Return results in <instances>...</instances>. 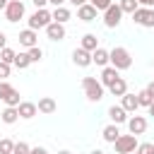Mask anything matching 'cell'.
Here are the masks:
<instances>
[{"label":"cell","mask_w":154,"mask_h":154,"mask_svg":"<svg viewBox=\"0 0 154 154\" xmlns=\"http://www.w3.org/2000/svg\"><path fill=\"white\" fill-rule=\"evenodd\" d=\"M147 111H149V116H154V101L149 103V108H147Z\"/></svg>","instance_id":"41"},{"label":"cell","mask_w":154,"mask_h":154,"mask_svg":"<svg viewBox=\"0 0 154 154\" xmlns=\"http://www.w3.org/2000/svg\"><path fill=\"white\" fill-rule=\"evenodd\" d=\"M79 48H84V51L94 53V51L99 48V38H96V34H84V36H82V46H79Z\"/></svg>","instance_id":"20"},{"label":"cell","mask_w":154,"mask_h":154,"mask_svg":"<svg viewBox=\"0 0 154 154\" xmlns=\"http://www.w3.org/2000/svg\"><path fill=\"white\" fill-rule=\"evenodd\" d=\"M17 113H19V118L29 120V118H34L38 111H36V103H31V101H22V103L17 106Z\"/></svg>","instance_id":"15"},{"label":"cell","mask_w":154,"mask_h":154,"mask_svg":"<svg viewBox=\"0 0 154 154\" xmlns=\"http://www.w3.org/2000/svg\"><path fill=\"white\" fill-rule=\"evenodd\" d=\"M108 118L113 120V125L128 123V113L123 111V106H111V108H108Z\"/></svg>","instance_id":"17"},{"label":"cell","mask_w":154,"mask_h":154,"mask_svg":"<svg viewBox=\"0 0 154 154\" xmlns=\"http://www.w3.org/2000/svg\"><path fill=\"white\" fill-rule=\"evenodd\" d=\"M5 77H10V65H7V63H0V82H2Z\"/></svg>","instance_id":"33"},{"label":"cell","mask_w":154,"mask_h":154,"mask_svg":"<svg viewBox=\"0 0 154 154\" xmlns=\"http://www.w3.org/2000/svg\"><path fill=\"white\" fill-rule=\"evenodd\" d=\"M29 154H48V149H46V147H31Z\"/></svg>","instance_id":"35"},{"label":"cell","mask_w":154,"mask_h":154,"mask_svg":"<svg viewBox=\"0 0 154 154\" xmlns=\"http://www.w3.org/2000/svg\"><path fill=\"white\" fill-rule=\"evenodd\" d=\"M53 22V17H51V10H36L31 17H29V29H34V31H38V29H46L48 24Z\"/></svg>","instance_id":"4"},{"label":"cell","mask_w":154,"mask_h":154,"mask_svg":"<svg viewBox=\"0 0 154 154\" xmlns=\"http://www.w3.org/2000/svg\"><path fill=\"white\" fill-rule=\"evenodd\" d=\"M48 2H51L53 7H65V2H67V0H48Z\"/></svg>","instance_id":"37"},{"label":"cell","mask_w":154,"mask_h":154,"mask_svg":"<svg viewBox=\"0 0 154 154\" xmlns=\"http://www.w3.org/2000/svg\"><path fill=\"white\" fill-rule=\"evenodd\" d=\"M108 91H111L113 96H123V94L128 91V82H125L123 77H118V79H116V82H113V84L108 87Z\"/></svg>","instance_id":"23"},{"label":"cell","mask_w":154,"mask_h":154,"mask_svg":"<svg viewBox=\"0 0 154 154\" xmlns=\"http://www.w3.org/2000/svg\"><path fill=\"white\" fill-rule=\"evenodd\" d=\"M120 106H123V111L125 113H135L137 108H140V103H137V94H123L120 96Z\"/></svg>","instance_id":"12"},{"label":"cell","mask_w":154,"mask_h":154,"mask_svg":"<svg viewBox=\"0 0 154 154\" xmlns=\"http://www.w3.org/2000/svg\"><path fill=\"white\" fill-rule=\"evenodd\" d=\"M101 137H103L106 142H111V144H113V142L120 137V130H118V125H113V123H111V125H106V128L101 130Z\"/></svg>","instance_id":"21"},{"label":"cell","mask_w":154,"mask_h":154,"mask_svg":"<svg viewBox=\"0 0 154 154\" xmlns=\"http://www.w3.org/2000/svg\"><path fill=\"white\" fill-rule=\"evenodd\" d=\"M91 154H103V152H101V149H94V152H91Z\"/></svg>","instance_id":"44"},{"label":"cell","mask_w":154,"mask_h":154,"mask_svg":"<svg viewBox=\"0 0 154 154\" xmlns=\"http://www.w3.org/2000/svg\"><path fill=\"white\" fill-rule=\"evenodd\" d=\"M7 2H10V0H0V10H5V7H7Z\"/></svg>","instance_id":"42"},{"label":"cell","mask_w":154,"mask_h":154,"mask_svg":"<svg viewBox=\"0 0 154 154\" xmlns=\"http://www.w3.org/2000/svg\"><path fill=\"white\" fill-rule=\"evenodd\" d=\"M46 36L51 41H63L65 38V24H58V22H51L46 26Z\"/></svg>","instance_id":"11"},{"label":"cell","mask_w":154,"mask_h":154,"mask_svg":"<svg viewBox=\"0 0 154 154\" xmlns=\"http://www.w3.org/2000/svg\"><path fill=\"white\" fill-rule=\"evenodd\" d=\"M118 77H120V75H118V70H116V67H111V65H106V67L101 70V79H99V82H101L103 87H111Z\"/></svg>","instance_id":"14"},{"label":"cell","mask_w":154,"mask_h":154,"mask_svg":"<svg viewBox=\"0 0 154 154\" xmlns=\"http://www.w3.org/2000/svg\"><path fill=\"white\" fill-rule=\"evenodd\" d=\"M12 149H14V142L12 140H0V154H12Z\"/></svg>","instance_id":"31"},{"label":"cell","mask_w":154,"mask_h":154,"mask_svg":"<svg viewBox=\"0 0 154 154\" xmlns=\"http://www.w3.org/2000/svg\"><path fill=\"white\" fill-rule=\"evenodd\" d=\"M118 7H120V12H123V14H125V12H128V14H132L140 5H137V0H120V2H118Z\"/></svg>","instance_id":"26"},{"label":"cell","mask_w":154,"mask_h":154,"mask_svg":"<svg viewBox=\"0 0 154 154\" xmlns=\"http://www.w3.org/2000/svg\"><path fill=\"white\" fill-rule=\"evenodd\" d=\"M26 53H29V60H31V63H38V60L43 58V51H41L38 46H34V48H29Z\"/></svg>","instance_id":"30"},{"label":"cell","mask_w":154,"mask_h":154,"mask_svg":"<svg viewBox=\"0 0 154 154\" xmlns=\"http://www.w3.org/2000/svg\"><path fill=\"white\" fill-rule=\"evenodd\" d=\"M113 147H116V154H132L140 144H137V137L135 135H120L113 142Z\"/></svg>","instance_id":"5"},{"label":"cell","mask_w":154,"mask_h":154,"mask_svg":"<svg viewBox=\"0 0 154 154\" xmlns=\"http://www.w3.org/2000/svg\"><path fill=\"white\" fill-rule=\"evenodd\" d=\"M58 154H72V152H70V149H60Z\"/></svg>","instance_id":"43"},{"label":"cell","mask_w":154,"mask_h":154,"mask_svg":"<svg viewBox=\"0 0 154 154\" xmlns=\"http://www.w3.org/2000/svg\"><path fill=\"white\" fill-rule=\"evenodd\" d=\"M149 154H154V149H152V152H149Z\"/></svg>","instance_id":"46"},{"label":"cell","mask_w":154,"mask_h":154,"mask_svg":"<svg viewBox=\"0 0 154 154\" xmlns=\"http://www.w3.org/2000/svg\"><path fill=\"white\" fill-rule=\"evenodd\" d=\"M120 19H123V12H120V7L111 2V7L103 12V24H106V29H116V26L120 24Z\"/></svg>","instance_id":"8"},{"label":"cell","mask_w":154,"mask_h":154,"mask_svg":"<svg viewBox=\"0 0 154 154\" xmlns=\"http://www.w3.org/2000/svg\"><path fill=\"white\" fill-rule=\"evenodd\" d=\"M89 5L96 10V12H106L111 7V0H89Z\"/></svg>","instance_id":"28"},{"label":"cell","mask_w":154,"mask_h":154,"mask_svg":"<svg viewBox=\"0 0 154 154\" xmlns=\"http://www.w3.org/2000/svg\"><path fill=\"white\" fill-rule=\"evenodd\" d=\"M34 5H36V10H43L46 5H48V0H31Z\"/></svg>","instance_id":"36"},{"label":"cell","mask_w":154,"mask_h":154,"mask_svg":"<svg viewBox=\"0 0 154 154\" xmlns=\"http://www.w3.org/2000/svg\"><path fill=\"white\" fill-rule=\"evenodd\" d=\"M51 17H53V22H58V24H65L72 14H70V10L67 7H55L53 12H51Z\"/></svg>","instance_id":"22"},{"label":"cell","mask_w":154,"mask_h":154,"mask_svg":"<svg viewBox=\"0 0 154 154\" xmlns=\"http://www.w3.org/2000/svg\"><path fill=\"white\" fill-rule=\"evenodd\" d=\"M147 94L154 99V82H149V84H147Z\"/></svg>","instance_id":"40"},{"label":"cell","mask_w":154,"mask_h":154,"mask_svg":"<svg viewBox=\"0 0 154 154\" xmlns=\"http://www.w3.org/2000/svg\"><path fill=\"white\" fill-rule=\"evenodd\" d=\"M152 101H154V99H152V96L147 94V89H142V91L137 94V103H140V106H144V108H149V103H152Z\"/></svg>","instance_id":"29"},{"label":"cell","mask_w":154,"mask_h":154,"mask_svg":"<svg viewBox=\"0 0 154 154\" xmlns=\"http://www.w3.org/2000/svg\"><path fill=\"white\" fill-rule=\"evenodd\" d=\"M82 89H84V96H87L91 103H96V101L103 99V84H101L96 77H84V79H82Z\"/></svg>","instance_id":"2"},{"label":"cell","mask_w":154,"mask_h":154,"mask_svg":"<svg viewBox=\"0 0 154 154\" xmlns=\"http://www.w3.org/2000/svg\"><path fill=\"white\" fill-rule=\"evenodd\" d=\"M55 101L51 99V96H43V99H38V103H36V111L38 113H55Z\"/></svg>","instance_id":"19"},{"label":"cell","mask_w":154,"mask_h":154,"mask_svg":"<svg viewBox=\"0 0 154 154\" xmlns=\"http://www.w3.org/2000/svg\"><path fill=\"white\" fill-rule=\"evenodd\" d=\"M72 63H75L77 67H89V65H91V53L84 51V48H75V51H72Z\"/></svg>","instance_id":"9"},{"label":"cell","mask_w":154,"mask_h":154,"mask_svg":"<svg viewBox=\"0 0 154 154\" xmlns=\"http://www.w3.org/2000/svg\"><path fill=\"white\" fill-rule=\"evenodd\" d=\"M22 17H24V2H19V0H10L7 7H5V19H7L10 24H17Z\"/></svg>","instance_id":"7"},{"label":"cell","mask_w":154,"mask_h":154,"mask_svg":"<svg viewBox=\"0 0 154 154\" xmlns=\"http://www.w3.org/2000/svg\"><path fill=\"white\" fill-rule=\"evenodd\" d=\"M132 154H140V152H137V149H135V152H132Z\"/></svg>","instance_id":"45"},{"label":"cell","mask_w":154,"mask_h":154,"mask_svg":"<svg viewBox=\"0 0 154 154\" xmlns=\"http://www.w3.org/2000/svg\"><path fill=\"white\" fill-rule=\"evenodd\" d=\"M132 22L144 26V29H154V10L152 7H137L132 12Z\"/></svg>","instance_id":"6"},{"label":"cell","mask_w":154,"mask_h":154,"mask_svg":"<svg viewBox=\"0 0 154 154\" xmlns=\"http://www.w3.org/2000/svg\"><path fill=\"white\" fill-rule=\"evenodd\" d=\"M14 55H17V53H14L12 48H7V46H5V48L0 51V63H7V65H12V63H14Z\"/></svg>","instance_id":"27"},{"label":"cell","mask_w":154,"mask_h":154,"mask_svg":"<svg viewBox=\"0 0 154 154\" xmlns=\"http://www.w3.org/2000/svg\"><path fill=\"white\" fill-rule=\"evenodd\" d=\"M128 128H130V135H142L144 130H147V120H144V116H132V118H128Z\"/></svg>","instance_id":"10"},{"label":"cell","mask_w":154,"mask_h":154,"mask_svg":"<svg viewBox=\"0 0 154 154\" xmlns=\"http://www.w3.org/2000/svg\"><path fill=\"white\" fill-rule=\"evenodd\" d=\"M19 2H24V0H19Z\"/></svg>","instance_id":"47"},{"label":"cell","mask_w":154,"mask_h":154,"mask_svg":"<svg viewBox=\"0 0 154 154\" xmlns=\"http://www.w3.org/2000/svg\"><path fill=\"white\" fill-rule=\"evenodd\" d=\"M0 118H2V123H7V125H12V123H17L19 120V113H17V108H12V106H7L2 113H0Z\"/></svg>","instance_id":"24"},{"label":"cell","mask_w":154,"mask_h":154,"mask_svg":"<svg viewBox=\"0 0 154 154\" xmlns=\"http://www.w3.org/2000/svg\"><path fill=\"white\" fill-rule=\"evenodd\" d=\"M67 2H72V5H75V7H82V5H87V2H89V0H67Z\"/></svg>","instance_id":"39"},{"label":"cell","mask_w":154,"mask_h":154,"mask_svg":"<svg viewBox=\"0 0 154 154\" xmlns=\"http://www.w3.org/2000/svg\"><path fill=\"white\" fill-rule=\"evenodd\" d=\"M36 38H38V36H36V31H34V29H24V31H19V43H22L26 51L36 46Z\"/></svg>","instance_id":"13"},{"label":"cell","mask_w":154,"mask_h":154,"mask_svg":"<svg viewBox=\"0 0 154 154\" xmlns=\"http://www.w3.org/2000/svg\"><path fill=\"white\" fill-rule=\"evenodd\" d=\"M91 63H94V65H99V67H106V65H108V51L99 46V48L91 53Z\"/></svg>","instance_id":"18"},{"label":"cell","mask_w":154,"mask_h":154,"mask_svg":"<svg viewBox=\"0 0 154 154\" xmlns=\"http://www.w3.org/2000/svg\"><path fill=\"white\" fill-rule=\"evenodd\" d=\"M108 63H111V67H116V70L120 72V70H128V67L132 65V55H130L128 48L116 46V48L108 51Z\"/></svg>","instance_id":"1"},{"label":"cell","mask_w":154,"mask_h":154,"mask_svg":"<svg viewBox=\"0 0 154 154\" xmlns=\"http://www.w3.org/2000/svg\"><path fill=\"white\" fill-rule=\"evenodd\" d=\"M96 14H99V12H96L89 2H87V5H82V7H77V19H82V22H94V19H96Z\"/></svg>","instance_id":"16"},{"label":"cell","mask_w":154,"mask_h":154,"mask_svg":"<svg viewBox=\"0 0 154 154\" xmlns=\"http://www.w3.org/2000/svg\"><path fill=\"white\" fill-rule=\"evenodd\" d=\"M12 65H14V67H19V70H26V67L31 65V60H29V53H17Z\"/></svg>","instance_id":"25"},{"label":"cell","mask_w":154,"mask_h":154,"mask_svg":"<svg viewBox=\"0 0 154 154\" xmlns=\"http://www.w3.org/2000/svg\"><path fill=\"white\" fill-rule=\"evenodd\" d=\"M152 149H154V144H149V142H144V144H140V147H137V152H140V154H149Z\"/></svg>","instance_id":"34"},{"label":"cell","mask_w":154,"mask_h":154,"mask_svg":"<svg viewBox=\"0 0 154 154\" xmlns=\"http://www.w3.org/2000/svg\"><path fill=\"white\" fill-rule=\"evenodd\" d=\"M5 43H7V36H5V31H0V51L5 48Z\"/></svg>","instance_id":"38"},{"label":"cell","mask_w":154,"mask_h":154,"mask_svg":"<svg viewBox=\"0 0 154 154\" xmlns=\"http://www.w3.org/2000/svg\"><path fill=\"white\" fill-rule=\"evenodd\" d=\"M0 101H5L7 106H12V108H17L22 101H19V91L10 84V82H0Z\"/></svg>","instance_id":"3"},{"label":"cell","mask_w":154,"mask_h":154,"mask_svg":"<svg viewBox=\"0 0 154 154\" xmlns=\"http://www.w3.org/2000/svg\"><path fill=\"white\" fill-rule=\"evenodd\" d=\"M29 144L26 142H14V149H12V154H29Z\"/></svg>","instance_id":"32"}]
</instances>
